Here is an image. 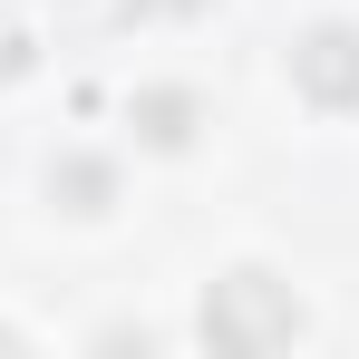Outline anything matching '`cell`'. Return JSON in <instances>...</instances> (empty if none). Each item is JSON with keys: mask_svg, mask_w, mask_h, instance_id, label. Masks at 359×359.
Returning <instances> with one entry per match:
<instances>
[{"mask_svg": "<svg viewBox=\"0 0 359 359\" xmlns=\"http://www.w3.org/2000/svg\"><path fill=\"white\" fill-rule=\"evenodd\" d=\"M126 10H165V0H126Z\"/></svg>", "mask_w": 359, "mask_h": 359, "instance_id": "5", "label": "cell"}, {"mask_svg": "<svg viewBox=\"0 0 359 359\" xmlns=\"http://www.w3.org/2000/svg\"><path fill=\"white\" fill-rule=\"evenodd\" d=\"M301 330L292 292L272 282V272H233V282H214V301H204V340L214 350H282Z\"/></svg>", "mask_w": 359, "mask_h": 359, "instance_id": "1", "label": "cell"}, {"mask_svg": "<svg viewBox=\"0 0 359 359\" xmlns=\"http://www.w3.org/2000/svg\"><path fill=\"white\" fill-rule=\"evenodd\" d=\"M184 117H194L184 97H146V136H156V146H184Z\"/></svg>", "mask_w": 359, "mask_h": 359, "instance_id": "3", "label": "cell"}, {"mask_svg": "<svg viewBox=\"0 0 359 359\" xmlns=\"http://www.w3.org/2000/svg\"><path fill=\"white\" fill-rule=\"evenodd\" d=\"M301 88L320 107H359V29H311L301 39Z\"/></svg>", "mask_w": 359, "mask_h": 359, "instance_id": "2", "label": "cell"}, {"mask_svg": "<svg viewBox=\"0 0 359 359\" xmlns=\"http://www.w3.org/2000/svg\"><path fill=\"white\" fill-rule=\"evenodd\" d=\"M20 68H29V49H20V29L0 20V78H20Z\"/></svg>", "mask_w": 359, "mask_h": 359, "instance_id": "4", "label": "cell"}]
</instances>
